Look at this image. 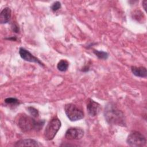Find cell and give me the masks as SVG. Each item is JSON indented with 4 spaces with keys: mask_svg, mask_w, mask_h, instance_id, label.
Masks as SVG:
<instances>
[{
    "mask_svg": "<svg viewBox=\"0 0 147 147\" xmlns=\"http://www.w3.org/2000/svg\"><path fill=\"white\" fill-rule=\"evenodd\" d=\"M104 116L106 121L111 125L126 126V119L124 114L117 106L112 102L108 103L104 110Z\"/></svg>",
    "mask_w": 147,
    "mask_h": 147,
    "instance_id": "obj_1",
    "label": "cell"
},
{
    "mask_svg": "<svg viewBox=\"0 0 147 147\" xmlns=\"http://www.w3.org/2000/svg\"><path fill=\"white\" fill-rule=\"evenodd\" d=\"M45 121H36L32 117L25 114L18 118L17 121L18 126L24 132H27L32 130H40L44 125Z\"/></svg>",
    "mask_w": 147,
    "mask_h": 147,
    "instance_id": "obj_2",
    "label": "cell"
},
{
    "mask_svg": "<svg viewBox=\"0 0 147 147\" xmlns=\"http://www.w3.org/2000/svg\"><path fill=\"white\" fill-rule=\"evenodd\" d=\"M61 127V122L59 118L55 117L48 123L44 132V137L46 140L50 141L54 138Z\"/></svg>",
    "mask_w": 147,
    "mask_h": 147,
    "instance_id": "obj_3",
    "label": "cell"
},
{
    "mask_svg": "<svg viewBox=\"0 0 147 147\" xmlns=\"http://www.w3.org/2000/svg\"><path fill=\"white\" fill-rule=\"evenodd\" d=\"M64 111L71 121H76L84 118L83 111L73 103H68L64 106Z\"/></svg>",
    "mask_w": 147,
    "mask_h": 147,
    "instance_id": "obj_4",
    "label": "cell"
},
{
    "mask_svg": "<svg viewBox=\"0 0 147 147\" xmlns=\"http://www.w3.org/2000/svg\"><path fill=\"white\" fill-rule=\"evenodd\" d=\"M126 142L130 146H143L146 145V140L140 132L131 131L127 136Z\"/></svg>",
    "mask_w": 147,
    "mask_h": 147,
    "instance_id": "obj_5",
    "label": "cell"
},
{
    "mask_svg": "<svg viewBox=\"0 0 147 147\" xmlns=\"http://www.w3.org/2000/svg\"><path fill=\"white\" fill-rule=\"evenodd\" d=\"M84 130L79 127H70L65 134V138L68 140H80L84 136Z\"/></svg>",
    "mask_w": 147,
    "mask_h": 147,
    "instance_id": "obj_6",
    "label": "cell"
},
{
    "mask_svg": "<svg viewBox=\"0 0 147 147\" xmlns=\"http://www.w3.org/2000/svg\"><path fill=\"white\" fill-rule=\"evenodd\" d=\"M19 54L21 57L27 61L36 63L38 64L41 66H44V64L36 57L33 56L30 52L24 48H20L19 49Z\"/></svg>",
    "mask_w": 147,
    "mask_h": 147,
    "instance_id": "obj_7",
    "label": "cell"
},
{
    "mask_svg": "<svg viewBox=\"0 0 147 147\" xmlns=\"http://www.w3.org/2000/svg\"><path fill=\"white\" fill-rule=\"evenodd\" d=\"M87 110L91 117L97 115L101 110V106L98 102L91 99H88L87 103Z\"/></svg>",
    "mask_w": 147,
    "mask_h": 147,
    "instance_id": "obj_8",
    "label": "cell"
},
{
    "mask_svg": "<svg viewBox=\"0 0 147 147\" xmlns=\"http://www.w3.org/2000/svg\"><path fill=\"white\" fill-rule=\"evenodd\" d=\"M42 145L33 139H23L17 141L15 146H40Z\"/></svg>",
    "mask_w": 147,
    "mask_h": 147,
    "instance_id": "obj_9",
    "label": "cell"
},
{
    "mask_svg": "<svg viewBox=\"0 0 147 147\" xmlns=\"http://www.w3.org/2000/svg\"><path fill=\"white\" fill-rule=\"evenodd\" d=\"M11 9L9 7H5L0 13V23L6 24L7 23L11 17Z\"/></svg>",
    "mask_w": 147,
    "mask_h": 147,
    "instance_id": "obj_10",
    "label": "cell"
},
{
    "mask_svg": "<svg viewBox=\"0 0 147 147\" xmlns=\"http://www.w3.org/2000/svg\"><path fill=\"white\" fill-rule=\"evenodd\" d=\"M131 71L136 76L140 78H146L147 76L146 69L144 67L131 66Z\"/></svg>",
    "mask_w": 147,
    "mask_h": 147,
    "instance_id": "obj_11",
    "label": "cell"
},
{
    "mask_svg": "<svg viewBox=\"0 0 147 147\" xmlns=\"http://www.w3.org/2000/svg\"><path fill=\"white\" fill-rule=\"evenodd\" d=\"M69 66V64L68 61L65 60H61L59 61L57 65V69L61 72H64L67 70Z\"/></svg>",
    "mask_w": 147,
    "mask_h": 147,
    "instance_id": "obj_12",
    "label": "cell"
},
{
    "mask_svg": "<svg viewBox=\"0 0 147 147\" xmlns=\"http://www.w3.org/2000/svg\"><path fill=\"white\" fill-rule=\"evenodd\" d=\"M93 52L96 55V56H97L98 58L99 59L106 60L109 57V53L107 52H106L104 51H100L94 49Z\"/></svg>",
    "mask_w": 147,
    "mask_h": 147,
    "instance_id": "obj_13",
    "label": "cell"
},
{
    "mask_svg": "<svg viewBox=\"0 0 147 147\" xmlns=\"http://www.w3.org/2000/svg\"><path fill=\"white\" fill-rule=\"evenodd\" d=\"M5 102L7 105H10L12 106H17L20 104L19 100L15 98H7L5 99Z\"/></svg>",
    "mask_w": 147,
    "mask_h": 147,
    "instance_id": "obj_14",
    "label": "cell"
},
{
    "mask_svg": "<svg viewBox=\"0 0 147 147\" xmlns=\"http://www.w3.org/2000/svg\"><path fill=\"white\" fill-rule=\"evenodd\" d=\"M133 18L137 20L138 21H140V20H142L144 18L143 13L140 10H136L133 12Z\"/></svg>",
    "mask_w": 147,
    "mask_h": 147,
    "instance_id": "obj_15",
    "label": "cell"
},
{
    "mask_svg": "<svg viewBox=\"0 0 147 147\" xmlns=\"http://www.w3.org/2000/svg\"><path fill=\"white\" fill-rule=\"evenodd\" d=\"M27 110L32 117H38V115H39L38 111L34 107H32V106H29L27 108Z\"/></svg>",
    "mask_w": 147,
    "mask_h": 147,
    "instance_id": "obj_16",
    "label": "cell"
},
{
    "mask_svg": "<svg viewBox=\"0 0 147 147\" xmlns=\"http://www.w3.org/2000/svg\"><path fill=\"white\" fill-rule=\"evenodd\" d=\"M61 7V3L59 1H56L55 2H53L51 6V9L53 11H56L57 10H58Z\"/></svg>",
    "mask_w": 147,
    "mask_h": 147,
    "instance_id": "obj_17",
    "label": "cell"
},
{
    "mask_svg": "<svg viewBox=\"0 0 147 147\" xmlns=\"http://www.w3.org/2000/svg\"><path fill=\"white\" fill-rule=\"evenodd\" d=\"M11 29L13 31L16 33H18L19 32V27L16 24H13V25L11 26Z\"/></svg>",
    "mask_w": 147,
    "mask_h": 147,
    "instance_id": "obj_18",
    "label": "cell"
},
{
    "mask_svg": "<svg viewBox=\"0 0 147 147\" xmlns=\"http://www.w3.org/2000/svg\"><path fill=\"white\" fill-rule=\"evenodd\" d=\"M146 3H147V1H144L142 2V6H143V7H144V10L145 11L146 10Z\"/></svg>",
    "mask_w": 147,
    "mask_h": 147,
    "instance_id": "obj_19",
    "label": "cell"
},
{
    "mask_svg": "<svg viewBox=\"0 0 147 147\" xmlns=\"http://www.w3.org/2000/svg\"><path fill=\"white\" fill-rule=\"evenodd\" d=\"M6 39L7 40H11V41H16L17 40V38L14 36V37H11L9 38H6Z\"/></svg>",
    "mask_w": 147,
    "mask_h": 147,
    "instance_id": "obj_20",
    "label": "cell"
}]
</instances>
